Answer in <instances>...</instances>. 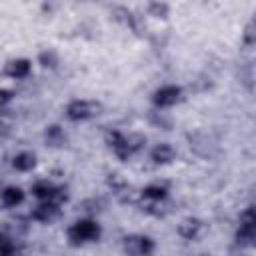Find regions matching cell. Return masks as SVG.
Returning a JSON list of instances; mask_svg holds the SVG:
<instances>
[{
	"instance_id": "1",
	"label": "cell",
	"mask_w": 256,
	"mask_h": 256,
	"mask_svg": "<svg viewBox=\"0 0 256 256\" xmlns=\"http://www.w3.org/2000/svg\"><path fill=\"white\" fill-rule=\"evenodd\" d=\"M68 240L70 244L78 246V244H84V242H96L100 238V226L98 222L86 218V220H78L74 222L70 228H68Z\"/></svg>"
},
{
	"instance_id": "2",
	"label": "cell",
	"mask_w": 256,
	"mask_h": 256,
	"mask_svg": "<svg viewBox=\"0 0 256 256\" xmlns=\"http://www.w3.org/2000/svg\"><path fill=\"white\" fill-rule=\"evenodd\" d=\"M102 110L100 102L94 100H72L66 106V116L72 122H82V120H90L94 116H98Z\"/></svg>"
},
{
	"instance_id": "3",
	"label": "cell",
	"mask_w": 256,
	"mask_h": 256,
	"mask_svg": "<svg viewBox=\"0 0 256 256\" xmlns=\"http://www.w3.org/2000/svg\"><path fill=\"white\" fill-rule=\"evenodd\" d=\"M254 236H256V220H254L252 206H248L240 214V226L236 230V242L240 246H250L254 242Z\"/></svg>"
},
{
	"instance_id": "4",
	"label": "cell",
	"mask_w": 256,
	"mask_h": 256,
	"mask_svg": "<svg viewBox=\"0 0 256 256\" xmlns=\"http://www.w3.org/2000/svg\"><path fill=\"white\" fill-rule=\"evenodd\" d=\"M122 246H124V252L128 256H150L154 252V240L148 238V236H140V234H132V236H126L122 240Z\"/></svg>"
},
{
	"instance_id": "5",
	"label": "cell",
	"mask_w": 256,
	"mask_h": 256,
	"mask_svg": "<svg viewBox=\"0 0 256 256\" xmlns=\"http://www.w3.org/2000/svg\"><path fill=\"white\" fill-rule=\"evenodd\" d=\"M32 192H34V196L36 198H40L42 202H56V204H62L64 200H66V194H64V188H60V186H54L52 182H48V180H40V182H36L34 186H32Z\"/></svg>"
},
{
	"instance_id": "6",
	"label": "cell",
	"mask_w": 256,
	"mask_h": 256,
	"mask_svg": "<svg viewBox=\"0 0 256 256\" xmlns=\"http://www.w3.org/2000/svg\"><path fill=\"white\" fill-rule=\"evenodd\" d=\"M180 94H182V90L178 86H162L154 92L152 102L156 108H170L180 100Z\"/></svg>"
},
{
	"instance_id": "7",
	"label": "cell",
	"mask_w": 256,
	"mask_h": 256,
	"mask_svg": "<svg viewBox=\"0 0 256 256\" xmlns=\"http://www.w3.org/2000/svg\"><path fill=\"white\" fill-rule=\"evenodd\" d=\"M106 144L112 148V152L120 158V160H128L132 156L130 148H128V142H126V136L118 130H108L106 132Z\"/></svg>"
},
{
	"instance_id": "8",
	"label": "cell",
	"mask_w": 256,
	"mask_h": 256,
	"mask_svg": "<svg viewBox=\"0 0 256 256\" xmlns=\"http://www.w3.org/2000/svg\"><path fill=\"white\" fill-rule=\"evenodd\" d=\"M204 232H206V226L198 218H186V220H182L178 224V234L184 240H198Z\"/></svg>"
},
{
	"instance_id": "9",
	"label": "cell",
	"mask_w": 256,
	"mask_h": 256,
	"mask_svg": "<svg viewBox=\"0 0 256 256\" xmlns=\"http://www.w3.org/2000/svg\"><path fill=\"white\" fill-rule=\"evenodd\" d=\"M58 214H60V204H56V202H40L34 210H32V218L36 220V222H52V220H56L58 218Z\"/></svg>"
},
{
	"instance_id": "10",
	"label": "cell",
	"mask_w": 256,
	"mask_h": 256,
	"mask_svg": "<svg viewBox=\"0 0 256 256\" xmlns=\"http://www.w3.org/2000/svg\"><path fill=\"white\" fill-rule=\"evenodd\" d=\"M30 68H32L30 66V60H26V58H14V60H10L6 64L4 72H6V76L20 80V78H26L30 74Z\"/></svg>"
},
{
	"instance_id": "11",
	"label": "cell",
	"mask_w": 256,
	"mask_h": 256,
	"mask_svg": "<svg viewBox=\"0 0 256 256\" xmlns=\"http://www.w3.org/2000/svg\"><path fill=\"white\" fill-rule=\"evenodd\" d=\"M174 156H176V150H174L170 144H166V142L154 146L152 152H150V158H152L156 164H168V162L174 160Z\"/></svg>"
},
{
	"instance_id": "12",
	"label": "cell",
	"mask_w": 256,
	"mask_h": 256,
	"mask_svg": "<svg viewBox=\"0 0 256 256\" xmlns=\"http://www.w3.org/2000/svg\"><path fill=\"white\" fill-rule=\"evenodd\" d=\"M22 202H24V192L18 186H8V188L2 190V204L4 206L14 208V206H18Z\"/></svg>"
},
{
	"instance_id": "13",
	"label": "cell",
	"mask_w": 256,
	"mask_h": 256,
	"mask_svg": "<svg viewBox=\"0 0 256 256\" xmlns=\"http://www.w3.org/2000/svg\"><path fill=\"white\" fill-rule=\"evenodd\" d=\"M12 166L16 170H20V172H28V170H32L36 166V156L32 152H20V154H16L12 158Z\"/></svg>"
},
{
	"instance_id": "14",
	"label": "cell",
	"mask_w": 256,
	"mask_h": 256,
	"mask_svg": "<svg viewBox=\"0 0 256 256\" xmlns=\"http://www.w3.org/2000/svg\"><path fill=\"white\" fill-rule=\"evenodd\" d=\"M112 16H114L118 22H122V24L130 26L132 30H136V28H138V24H136V16H134L128 8H124V6H114V8H112Z\"/></svg>"
},
{
	"instance_id": "15",
	"label": "cell",
	"mask_w": 256,
	"mask_h": 256,
	"mask_svg": "<svg viewBox=\"0 0 256 256\" xmlns=\"http://www.w3.org/2000/svg\"><path fill=\"white\" fill-rule=\"evenodd\" d=\"M44 138H46V144H50V146H62V144L66 142V134H64V130H62L60 126H56V124L46 128Z\"/></svg>"
},
{
	"instance_id": "16",
	"label": "cell",
	"mask_w": 256,
	"mask_h": 256,
	"mask_svg": "<svg viewBox=\"0 0 256 256\" xmlns=\"http://www.w3.org/2000/svg\"><path fill=\"white\" fill-rule=\"evenodd\" d=\"M142 196L152 200V202H160L168 196V188L162 186V184H148L144 190H142Z\"/></svg>"
},
{
	"instance_id": "17",
	"label": "cell",
	"mask_w": 256,
	"mask_h": 256,
	"mask_svg": "<svg viewBox=\"0 0 256 256\" xmlns=\"http://www.w3.org/2000/svg\"><path fill=\"white\" fill-rule=\"evenodd\" d=\"M146 10H148V14L154 16V18H166L168 12H170V6L164 4V2H150Z\"/></svg>"
},
{
	"instance_id": "18",
	"label": "cell",
	"mask_w": 256,
	"mask_h": 256,
	"mask_svg": "<svg viewBox=\"0 0 256 256\" xmlns=\"http://www.w3.org/2000/svg\"><path fill=\"white\" fill-rule=\"evenodd\" d=\"M0 256H16V246L10 236L0 232Z\"/></svg>"
},
{
	"instance_id": "19",
	"label": "cell",
	"mask_w": 256,
	"mask_h": 256,
	"mask_svg": "<svg viewBox=\"0 0 256 256\" xmlns=\"http://www.w3.org/2000/svg\"><path fill=\"white\" fill-rule=\"evenodd\" d=\"M38 60H40V64L46 66V68H54V66L58 64V56H56L54 50H42V52L38 54Z\"/></svg>"
},
{
	"instance_id": "20",
	"label": "cell",
	"mask_w": 256,
	"mask_h": 256,
	"mask_svg": "<svg viewBox=\"0 0 256 256\" xmlns=\"http://www.w3.org/2000/svg\"><path fill=\"white\" fill-rule=\"evenodd\" d=\"M126 142H128L130 152L134 154V152H138V150L146 144V138H144L142 134H130V136H126Z\"/></svg>"
},
{
	"instance_id": "21",
	"label": "cell",
	"mask_w": 256,
	"mask_h": 256,
	"mask_svg": "<svg viewBox=\"0 0 256 256\" xmlns=\"http://www.w3.org/2000/svg\"><path fill=\"white\" fill-rule=\"evenodd\" d=\"M244 42H246L248 46H252V44L256 42V32H254V20H250V22H248V26H246V30H244Z\"/></svg>"
},
{
	"instance_id": "22",
	"label": "cell",
	"mask_w": 256,
	"mask_h": 256,
	"mask_svg": "<svg viewBox=\"0 0 256 256\" xmlns=\"http://www.w3.org/2000/svg\"><path fill=\"white\" fill-rule=\"evenodd\" d=\"M14 98V92L12 90H6V88H0V110H4Z\"/></svg>"
},
{
	"instance_id": "23",
	"label": "cell",
	"mask_w": 256,
	"mask_h": 256,
	"mask_svg": "<svg viewBox=\"0 0 256 256\" xmlns=\"http://www.w3.org/2000/svg\"><path fill=\"white\" fill-rule=\"evenodd\" d=\"M8 134H10V124H8V122H4V120L0 118V140H4Z\"/></svg>"
}]
</instances>
